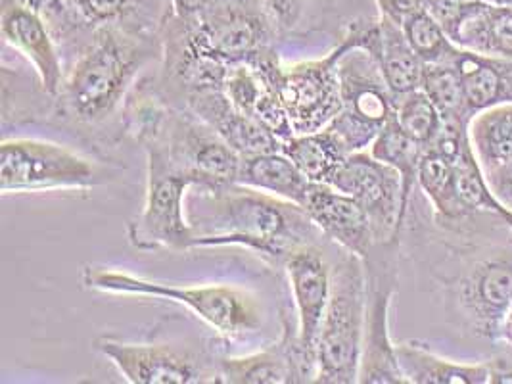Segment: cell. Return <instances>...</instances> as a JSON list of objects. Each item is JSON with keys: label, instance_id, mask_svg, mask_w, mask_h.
<instances>
[{"label": "cell", "instance_id": "1", "mask_svg": "<svg viewBox=\"0 0 512 384\" xmlns=\"http://www.w3.org/2000/svg\"><path fill=\"white\" fill-rule=\"evenodd\" d=\"M187 214L194 248L242 246L273 265L323 235L300 204L240 183L192 187Z\"/></svg>", "mask_w": 512, "mask_h": 384}, {"label": "cell", "instance_id": "2", "mask_svg": "<svg viewBox=\"0 0 512 384\" xmlns=\"http://www.w3.org/2000/svg\"><path fill=\"white\" fill-rule=\"evenodd\" d=\"M152 48L116 27L96 29L91 45L66 73L56 96L58 110L79 123L110 118L129 95L137 75L150 60Z\"/></svg>", "mask_w": 512, "mask_h": 384}, {"label": "cell", "instance_id": "3", "mask_svg": "<svg viewBox=\"0 0 512 384\" xmlns=\"http://www.w3.org/2000/svg\"><path fill=\"white\" fill-rule=\"evenodd\" d=\"M85 288L116 294V296H144L173 302L188 308L215 333L227 340L256 335L265 325V310L256 292L234 285H206V287H179L162 281H152L129 271L108 267H85L81 273Z\"/></svg>", "mask_w": 512, "mask_h": 384}, {"label": "cell", "instance_id": "4", "mask_svg": "<svg viewBox=\"0 0 512 384\" xmlns=\"http://www.w3.org/2000/svg\"><path fill=\"white\" fill-rule=\"evenodd\" d=\"M474 223L445 231L463 235L465 244L459 248L455 269L440 281L449 312L461 319L466 331L495 340L503 333L512 308V246L470 242L476 231Z\"/></svg>", "mask_w": 512, "mask_h": 384}, {"label": "cell", "instance_id": "5", "mask_svg": "<svg viewBox=\"0 0 512 384\" xmlns=\"http://www.w3.org/2000/svg\"><path fill=\"white\" fill-rule=\"evenodd\" d=\"M376 22H355L346 35L350 45L338 62L342 110L326 127L348 152L371 148L382 127L396 114V96L373 54L365 48Z\"/></svg>", "mask_w": 512, "mask_h": 384}, {"label": "cell", "instance_id": "6", "mask_svg": "<svg viewBox=\"0 0 512 384\" xmlns=\"http://www.w3.org/2000/svg\"><path fill=\"white\" fill-rule=\"evenodd\" d=\"M367 315V269L350 252L332 265V288L317 342L315 383L353 384L359 379Z\"/></svg>", "mask_w": 512, "mask_h": 384}, {"label": "cell", "instance_id": "7", "mask_svg": "<svg viewBox=\"0 0 512 384\" xmlns=\"http://www.w3.org/2000/svg\"><path fill=\"white\" fill-rule=\"evenodd\" d=\"M146 196L139 217L129 225L127 237L137 250L169 248L185 252L194 248V229L188 221L187 196L198 185L196 177L177 166L162 146L144 141Z\"/></svg>", "mask_w": 512, "mask_h": 384}, {"label": "cell", "instance_id": "8", "mask_svg": "<svg viewBox=\"0 0 512 384\" xmlns=\"http://www.w3.org/2000/svg\"><path fill=\"white\" fill-rule=\"evenodd\" d=\"M93 162L68 146L41 139H4L0 144V192L89 191Z\"/></svg>", "mask_w": 512, "mask_h": 384}, {"label": "cell", "instance_id": "9", "mask_svg": "<svg viewBox=\"0 0 512 384\" xmlns=\"http://www.w3.org/2000/svg\"><path fill=\"white\" fill-rule=\"evenodd\" d=\"M261 0H210L198 18H183L188 35L200 52L225 64L246 62L271 47V24Z\"/></svg>", "mask_w": 512, "mask_h": 384}, {"label": "cell", "instance_id": "10", "mask_svg": "<svg viewBox=\"0 0 512 384\" xmlns=\"http://www.w3.org/2000/svg\"><path fill=\"white\" fill-rule=\"evenodd\" d=\"M326 185L350 194L367 212L378 246H396L409 212L399 171L376 160L367 148L348 154Z\"/></svg>", "mask_w": 512, "mask_h": 384}, {"label": "cell", "instance_id": "11", "mask_svg": "<svg viewBox=\"0 0 512 384\" xmlns=\"http://www.w3.org/2000/svg\"><path fill=\"white\" fill-rule=\"evenodd\" d=\"M350 45L348 35L323 58L282 66L279 95L296 135L328 127L342 110L338 62Z\"/></svg>", "mask_w": 512, "mask_h": 384}, {"label": "cell", "instance_id": "12", "mask_svg": "<svg viewBox=\"0 0 512 384\" xmlns=\"http://www.w3.org/2000/svg\"><path fill=\"white\" fill-rule=\"evenodd\" d=\"M96 352L110 361L131 384L219 383L217 363L173 344H133L112 336L94 342Z\"/></svg>", "mask_w": 512, "mask_h": 384}, {"label": "cell", "instance_id": "13", "mask_svg": "<svg viewBox=\"0 0 512 384\" xmlns=\"http://www.w3.org/2000/svg\"><path fill=\"white\" fill-rule=\"evenodd\" d=\"M367 315L363 352L359 365L361 384H407L397 360L396 342L390 335V308L396 294V269L388 264H369Z\"/></svg>", "mask_w": 512, "mask_h": 384}, {"label": "cell", "instance_id": "14", "mask_svg": "<svg viewBox=\"0 0 512 384\" xmlns=\"http://www.w3.org/2000/svg\"><path fill=\"white\" fill-rule=\"evenodd\" d=\"M282 267L294 296L300 350L303 358L317 369V342L330 300L332 265L317 244H305L294 250Z\"/></svg>", "mask_w": 512, "mask_h": 384}, {"label": "cell", "instance_id": "15", "mask_svg": "<svg viewBox=\"0 0 512 384\" xmlns=\"http://www.w3.org/2000/svg\"><path fill=\"white\" fill-rule=\"evenodd\" d=\"M282 335L259 352L240 358L217 361L219 383L225 384H298L315 383L317 369L303 358L298 344V329L282 313Z\"/></svg>", "mask_w": 512, "mask_h": 384}, {"label": "cell", "instance_id": "16", "mask_svg": "<svg viewBox=\"0 0 512 384\" xmlns=\"http://www.w3.org/2000/svg\"><path fill=\"white\" fill-rule=\"evenodd\" d=\"M0 29L4 43L33 66L41 91L52 98L60 95L66 73L60 52L37 10L24 0H0Z\"/></svg>", "mask_w": 512, "mask_h": 384}, {"label": "cell", "instance_id": "17", "mask_svg": "<svg viewBox=\"0 0 512 384\" xmlns=\"http://www.w3.org/2000/svg\"><path fill=\"white\" fill-rule=\"evenodd\" d=\"M302 206L323 237L363 262L371 258L374 248L378 246L374 239L373 223L350 194L326 183H311Z\"/></svg>", "mask_w": 512, "mask_h": 384}, {"label": "cell", "instance_id": "18", "mask_svg": "<svg viewBox=\"0 0 512 384\" xmlns=\"http://www.w3.org/2000/svg\"><path fill=\"white\" fill-rule=\"evenodd\" d=\"M470 118L497 104L512 102V60L465 50L455 60Z\"/></svg>", "mask_w": 512, "mask_h": 384}, {"label": "cell", "instance_id": "19", "mask_svg": "<svg viewBox=\"0 0 512 384\" xmlns=\"http://www.w3.org/2000/svg\"><path fill=\"white\" fill-rule=\"evenodd\" d=\"M397 360L411 384H488L489 363L445 360L419 340L396 344Z\"/></svg>", "mask_w": 512, "mask_h": 384}, {"label": "cell", "instance_id": "20", "mask_svg": "<svg viewBox=\"0 0 512 384\" xmlns=\"http://www.w3.org/2000/svg\"><path fill=\"white\" fill-rule=\"evenodd\" d=\"M238 183L256 191L267 192L302 206L311 181L282 152L242 156Z\"/></svg>", "mask_w": 512, "mask_h": 384}, {"label": "cell", "instance_id": "21", "mask_svg": "<svg viewBox=\"0 0 512 384\" xmlns=\"http://www.w3.org/2000/svg\"><path fill=\"white\" fill-rule=\"evenodd\" d=\"M378 22L380 43L374 58L382 70L388 89L396 98L417 91L422 81L424 62L409 45L401 25L384 16H380Z\"/></svg>", "mask_w": 512, "mask_h": 384}, {"label": "cell", "instance_id": "22", "mask_svg": "<svg viewBox=\"0 0 512 384\" xmlns=\"http://www.w3.org/2000/svg\"><path fill=\"white\" fill-rule=\"evenodd\" d=\"M453 43L478 54L512 60L511 8L491 6L480 0L459 25Z\"/></svg>", "mask_w": 512, "mask_h": 384}, {"label": "cell", "instance_id": "23", "mask_svg": "<svg viewBox=\"0 0 512 384\" xmlns=\"http://www.w3.org/2000/svg\"><path fill=\"white\" fill-rule=\"evenodd\" d=\"M468 137L484 173L507 164L512 160V102L474 114Z\"/></svg>", "mask_w": 512, "mask_h": 384}, {"label": "cell", "instance_id": "24", "mask_svg": "<svg viewBox=\"0 0 512 384\" xmlns=\"http://www.w3.org/2000/svg\"><path fill=\"white\" fill-rule=\"evenodd\" d=\"M282 152L311 183H328L350 154L330 129L294 135L282 144Z\"/></svg>", "mask_w": 512, "mask_h": 384}, {"label": "cell", "instance_id": "25", "mask_svg": "<svg viewBox=\"0 0 512 384\" xmlns=\"http://www.w3.org/2000/svg\"><path fill=\"white\" fill-rule=\"evenodd\" d=\"M369 150L376 160L399 171L403 181V202H405V208L409 210L411 194L417 187V179H419L420 160L426 148L420 146L417 141H413L399 127L396 118H392L382 127V131L378 133Z\"/></svg>", "mask_w": 512, "mask_h": 384}, {"label": "cell", "instance_id": "26", "mask_svg": "<svg viewBox=\"0 0 512 384\" xmlns=\"http://www.w3.org/2000/svg\"><path fill=\"white\" fill-rule=\"evenodd\" d=\"M449 162L453 166V183H455L457 198L463 204L466 212H470V214H478V212L501 214L505 210V206L495 198V194L489 189L486 173L474 154L470 137L466 139L459 154Z\"/></svg>", "mask_w": 512, "mask_h": 384}, {"label": "cell", "instance_id": "27", "mask_svg": "<svg viewBox=\"0 0 512 384\" xmlns=\"http://www.w3.org/2000/svg\"><path fill=\"white\" fill-rule=\"evenodd\" d=\"M420 89L438 108L443 121L472 120L466 108L465 87L455 62L424 64Z\"/></svg>", "mask_w": 512, "mask_h": 384}, {"label": "cell", "instance_id": "28", "mask_svg": "<svg viewBox=\"0 0 512 384\" xmlns=\"http://www.w3.org/2000/svg\"><path fill=\"white\" fill-rule=\"evenodd\" d=\"M403 33L424 64L455 62L463 48L455 45L434 16L422 8L403 20Z\"/></svg>", "mask_w": 512, "mask_h": 384}, {"label": "cell", "instance_id": "29", "mask_svg": "<svg viewBox=\"0 0 512 384\" xmlns=\"http://www.w3.org/2000/svg\"><path fill=\"white\" fill-rule=\"evenodd\" d=\"M394 118L399 127L424 148H430L442 131V116L422 89L396 98Z\"/></svg>", "mask_w": 512, "mask_h": 384}, {"label": "cell", "instance_id": "30", "mask_svg": "<svg viewBox=\"0 0 512 384\" xmlns=\"http://www.w3.org/2000/svg\"><path fill=\"white\" fill-rule=\"evenodd\" d=\"M265 87V79L248 62L231 64L223 81V91L234 110L250 118L256 116L257 102L265 93Z\"/></svg>", "mask_w": 512, "mask_h": 384}, {"label": "cell", "instance_id": "31", "mask_svg": "<svg viewBox=\"0 0 512 384\" xmlns=\"http://www.w3.org/2000/svg\"><path fill=\"white\" fill-rule=\"evenodd\" d=\"M478 2L480 0H424V8L442 25L453 41L459 25L478 6Z\"/></svg>", "mask_w": 512, "mask_h": 384}, {"label": "cell", "instance_id": "32", "mask_svg": "<svg viewBox=\"0 0 512 384\" xmlns=\"http://www.w3.org/2000/svg\"><path fill=\"white\" fill-rule=\"evenodd\" d=\"M131 4V0H79L75 8L91 22L104 24L123 14V10Z\"/></svg>", "mask_w": 512, "mask_h": 384}, {"label": "cell", "instance_id": "33", "mask_svg": "<svg viewBox=\"0 0 512 384\" xmlns=\"http://www.w3.org/2000/svg\"><path fill=\"white\" fill-rule=\"evenodd\" d=\"M261 2L280 29H292L302 16L305 0H261Z\"/></svg>", "mask_w": 512, "mask_h": 384}, {"label": "cell", "instance_id": "34", "mask_svg": "<svg viewBox=\"0 0 512 384\" xmlns=\"http://www.w3.org/2000/svg\"><path fill=\"white\" fill-rule=\"evenodd\" d=\"M486 179L495 198L512 212V160L486 173Z\"/></svg>", "mask_w": 512, "mask_h": 384}, {"label": "cell", "instance_id": "35", "mask_svg": "<svg viewBox=\"0 0 512 384\" xmlns=\"http://www.w3.org/2000/svg\"><path fill=\"white\" fill-rule=\"evenodd\" d=\"M380 16L394 20L396 24H403L405 18L419 12L424 8V0H376Z\"/></svg>", "mask_w": 512, "mask_h": 384}, {"label": "cell", "instance_id": "36", "mask_svg": "<svg viewBox=\"0 0 512 384\" xmlns=\"http://www.w3.org/2000/svg\"><path fill=\"white\" fill-rule=\"evenodd\" d=\"M171 2L175 8V16L179 18H198L210 4V0H171Z\"/></svg>", "mask_w": 512, "mask_h": 384}, {"label": "cell", "instance_id": "37", "mask_svg": "<svg viewBox=\"0 0 512 384\" xmlns=\"http://www.w3.org/2000/svg\"><path fill=\"white\" fill-rule=\"evenodd\" d=\"M501 217H503V221H505V223H507V225H509V227H511V229H512V212H511V210H507V208H505V210H503V212H501Z\"/></svg>", "mask_w": 512, "mask_h": 384}]
</instances>
